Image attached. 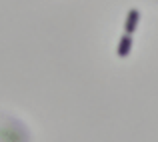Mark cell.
Here are the masks:
<instances>
[{
    "label": "cell",
    "mask_w": 158,
    "mask_h": 142,
    "mask_svg": "<svg viewBox=\"0 0 158 142\" xmlns=\"http://www.w3.org/2000/svg\"><path fill=\"white\" fill-rule=\"evenodd\" d=\"M132 50V36L130 34H122L120 36V42H118V48H116V54H118L120 58L128 56Z\"/></svg>",
    "instance_id": "cell-2"
},
{
    "label": "cell",
    "mask_w": 158,
    "mask_h": 142,
    "mask_svg": "<svg viewBox=\"0 0 158 142\" xmlns=\"http://www.w3.org/2000/svg\"><path fill=\"white\" fill-rule=\"evenodd\" d=\"M138 20H140V12L136 10V8H132V10L126 14V22H124V34H130V36H132V32L136 30V24H138Z\"/></svg>",
    "instance_id": "cell-1"
}]
</instances>
